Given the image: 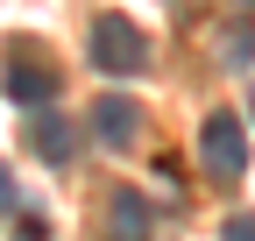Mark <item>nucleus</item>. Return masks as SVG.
I'll use <instances>...</instances> for the list:
<instances>
[{
	"label": "nucleus",
	"instance_id": "1",
	"mask_svg": "<svg viewBox=\"0 0 255 241\" xmlns=\"http://www.w3.org/2000/svg\"><path fill=\"white\" fill-rule=\"evenodd\" d=\"M92 64H100L107 78H135V71L149 64L142 28H135V21H121V14H100V21H92Z\"/></svg>",
	"mask_w": 255,
	"mask_h": 241
},
{
	"label": "nucleus",
	"instance_id": "2",
	"mask_svg": "<svg viewBox=\"0 0 255 241\" xmlns=\"http://www.w3.org/2000/svg\"><path fill=\"white\" fill-rule=\"evenodd\" d=\"M199 156H206V170H213V177H227V185L248 170V135H241V120H234V114H206Z\"/></svg>",
	"mask_w": 255,
	"mask_h": 241
},
{
	"label": "nucleus",
	"instance_id": "3",
	"mask_svg": "<svg viewBox=\"0 0 255 241\" xmlns=\"http://www.w3.org/2000/svg\"><path fill=\"white\" fill-rule=\"evenodd\" d=\"M57 93V71L43 64V57H28V43L7 57V100H21V107H43Z\"/></svg>",
	"mask_w": 255,
	"mask_h": 241
},
{
	"label": "nucleus",
	"instance_id": "4",
	"mask_svg": "<svg viewBox=\"0 0 255 241\" xmlns=\"http://www.w3.org/2000/svg\"><path fill=\"white\" fill-rule=\"evenodd\" d=\"M92 128H100L107 149H135L142 142V114H135V100L107 93V100H92Z\"/></svg>",
	"mask_w": 255,
	"mask_h": 241
},
{
	"label": "nucleus",
	"instance_id": "5",
	"mask_svg": "<svg viewBox=\"0 0 255 241\" xmlns=\"http://www.w3.org/2000/svg\"><path fill=\"white\" fill-rule=\"evenodd\" d=\"M156 234V213L142 192H114L107 199V241H149Z\"/></svg>",
	"mask_w": 255,
	"mask_h": 241
},
{
	"label": "nucleus",
	"instance_id": "6",
	"mask_svg": "<svg viewBox=\"0 0 255 241\" xmlns=\"http://www.w3.org/2000/svg\"><path fill=\"white\" fill-rule=\"evenodd\" d=\"M28 149H36L43 163H71V120H57V114H43L36 128H28Z\"/></svg>",
	"mask_w": 255,
	"mask_h": 241
},
{
	"label": "nucleus",
	"instance_id": "7",
	"mask_svg": "<svg viewBox=\"0 0 255 241\" xmlns=\"http://www.w3.org/2000/svg\"><path fill=\"white\" fill-rule=\"evenodd\" d=\"M14 241H50V220H36V213H14Z\"/></svg>",
	"mask_w": 255,
	"mask_h": 241
},
{
	"label": "nucleus",
	"instance_id": "8",
	"mask_svg": "<svg viewBox=\"0 0 255 241\" xmlns=\"http://www.w3.org/2000/svg\"><path fill=\"white\" fill-rule=\"evenodd\" d=\"M220 241H255V213H234L227 227H220Z\"/></svg>",
	"mask_w": 255,
	"mask_h": 241
},
{
	"label": "nucleus",
	"instance_id": "9",
	"mask_svg": "<svg viewBox=\"0 0 255 241\" xmlns=\"http://www.w3.org/2000/svg\"><path fill=\"white\" fill-rule=\"evenodd\" d=\"M7 199H14V177H7V163H0V213H7Z\"/></svg>",
	"mask_w": 255,
	"mask_h": 241
},
{
	"label": "nucleus",
	"instance_id": "10",
	"mask_svg": "<svg viewBox=\"0 0 255 241\" xmlns=\"http://www.w3.org/2000/svg\"><path fill=\"white\" fill-rule=\"evenodd\" d=\"M241 7H248V0H241Z\"/></svg>",
	"mask_w": 255,
	"mask_h": 241
}]
</instances>
